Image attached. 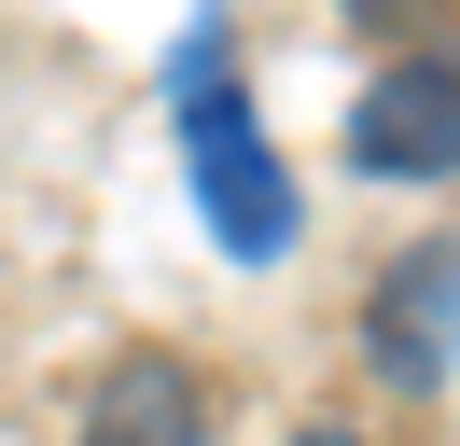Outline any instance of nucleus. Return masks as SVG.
<instances>
[{
  "label": "nucleus",
  "mask_w": 460,
  "mask_h": 446,
  "mask_svg": "<svg viewBox=\"0 0 460 446\" xmlns=\"http://www.w3.org/2000/svg\"><path fill=\"white\" fill-rule=\"evenodd\" d=\"M168 112H181V167H196L209 237H224L237 265H279V251L307 237V195H293V167L265 154L252 98H237V42H224V28H196V42L168 56Z\"/></svg>",
  "instance_id": "obj_1"
},
{
  "label": "nucleus",
  "mask_w": 460,
  "mask_h": 446,
  "mask_svg": "<svg viewBox=\"0 0 460 446\" xmlns=\"http://www.w3.org/2000/svg\"><path fill=\"white\" fill-rule=\"evenodd\" d=\"M447 362H460V251L404 237L391 265H376V293H363V377L404 390V405H432Z\"/></svg>",
  "instance_id": "obj_2"
},
{
  "label": "nucleus",
  "mask_w": 460,
  "mask_h": 446,
  "mask_svg": "<svg viewBox=\"0 0 460 446\" xmlns=\"http://www.w3.org/2000/svg\"><path fill=\"white\" fill-rule=\"evenodd\" d=\"M349 167H363V182H447V167H460V70H447V42H419L404 70L363 84Z\"/></svg>",
  "instance_id": "obj_3"
},
{
  "label": "nucleus",
  "mask_w": 460,
  "mask_h": 446,
  "mask_svg": "<svg viewBox=\"0 0 460 446\" xmlns=\"http://www.w3.org/2000/svg\"><path fill=\"white\" fill-rule=\"evenodd\" d=\"M84 446H209V377L181 349H112L84 390Z\"/></svg>",
  "instance_id": "obj_4"
},
{
  "label": "nucleus",
  "mask_w": 460,
  "mask_h": 446,
  "mask_svg": "<svg viewBox=\"0 0 460 446\" xmlns=\"http://www.w3.org/2000/svg\"><path fill=\"white\" fill-rule=\"evenodd\" d=\"M293 446H376V433H349V418H293Z\"/></svg>",
  "instance_id": "obj_5"
}]
</instances>
